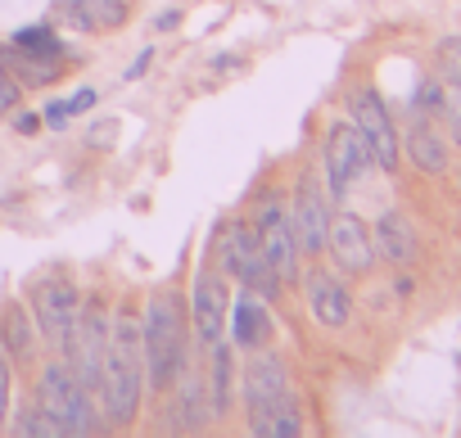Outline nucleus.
<instances>
[{
    "label": "nucleus",
    "instance_id": "obj_1",
    "mask_svg": "<svg viewBox=\"0 0 461 438\" xmlns=\"http://www.w3.org/2000/svg\"><path fill=\"white\" fill-rule=\"evenodd\" d=\"M95 393L104 398V411L113 416V425L136 420L140 393H145V348H140L136 303H122L109 312V348H104V371H100Z\"/></svg>",
    "mask_w": 461,
    "mask_h": 438
},
{
    "label": "nucleus",
    "instance_id": "obj_2",
    "mask_svg": "<svg viewBox=\"0 0 461 438\" xmlns=\"http://www.w3.org/2000/svg\"><path fill=\"white\" fill-rule=\"evenodd\" d=\"M240 398L249 411V434H258V438H299L303 434L299 398H294L290 371L276 353L258 348V357L240 375Z\"/></svg>",
    "mask_w": 461,
    "mask_h": 438
},
{
    "label": "nucleus",
    "instance_id": "obj_3",
    "mask_svg": "<svg viewBox=\"0 0 461 438\" xmlns=\"http://www.w3.org/2000/svg\"><path fill=\"white\" fill-rule=\"evenodd\" d=\"M140 348H145V380L149 389L167 393L176 375L185 371V299L172 285H158L145 303L140 321Z\"/></svg>",
    "mask_w": 461,
    "mask_h": 438
},
{
    "label": "nucleus",
    "instance_id": "obj_4",
    "mask_svg": "<svg viewBox=\"0 0 461 438\" xmlns=\"http://www.w3.org/2000/svg\"><path fill=\"white\" fill-rule=\"evenodd\" d=\"M37 402L50 411V420H59L64 434H95L100 429V416H95V402H91V389L77 380L73 366L64 362H50L37 380Z\"/></svg>",
    "mask_w": 461,
    "mask_h": 438
},
{
    "label": "nucleus",
    "instance_id": "obj_5",
    "mask_svg": "<svg viewBox=\"0 0 461 438\" xmlns=\"http://www.w3.org/2000/svg\"><path fill=\"white\" fill-rule=\"evenodd\" d=\"M28 299H32V317H37V330H41L46 348H50L55 357H68L73 330H77V308H82L77 285L55 272V276H41V281L28 290Z\"/></svg>",
    "mask_w": 461,
    "mask_h": 438
},
{
    "label": "nucleus",
    "instance_id": "obj_6",
    "mask_svg": "<svg viewBox=\"0 0 461 438\" xmlns=\"http://www.w3.org/2000/svg\"><path fill=\"white\" fill-rule=\"evenodd\" d=\"M217 267L230 281H240L245 290L263 294V299H276V290H281V281L272 276V267L263 258V245H258L254 222H230L226 236H217Z\"/></svg>",
    "mask_w": 461,
    "mask_h": 438
},
{
    "label": "nucleus",
    "instance_id": "obj_7",
    "mask_svg": "<svg viewBox=\"0 0 461 438\" xmlns=\"http://www.w3.org/2000/svg\"><path fill=\"white\" fill-rule=\"evenodd\" d=\"M254 231H258V245H263V258H267L272 276L281 285L299 281V240H294L281 190H263V199L254 208Z\"/></svg>",
    "mask_w": 461,
    "mask_h": 438
},
{
    "label": "nucleus",
    "instance_id": "obj_8",
    "mask_svg": "<svg viewBox=\"0 0 461 438\" xmlns=\"http://www.w3.org/2000/svg\"><path fill=\"white\" fill-rule=\"evenodd\" d=\"M104 348H109V308L104 299H82L77 308V330H73V348H68V366L77 371V380L95 393L100 389V371H104Z\"/></svg>",
    "mask_w": 461,
    "mask_h": 438
},
{
    "label": "nucleus",
    "instance_id": "obj_9",
    "mask_svg": "<svg viewBox=\"0 0 461 438\" xmlns=\"http://www.w3.org/2000/svg\"><path fill=\"white\" fill-rule=\"evenodd\" d=\"M348 113H353V127L362 131V140L371 149V163L384 167V172H393L402 145H398V131H393V118H389L384 100L371 86H353L348 91Z\"/></svg>",
    "mask_w": 461,
    "mask_h": 438
},
{
    "label": "nucleus",
    "instance_id": "obj_10",
    "mask_svg": "<svg viewBox=\"0 0 461 438\" xmlns=\"http://www.w3.org/2000/svg\"><path fill=\"white\" fill-rule=\"evenodd\" d=\"M371 167V149L362 140V131L348 122H335L326 136V181H330V199H344Z\"/></svg>",
    "mask_w": 461,
    "mask_h": 438
},
{
    "label": "nucleus",
    "instance_id": "obj_11",
    "mask_svg": "<svg viewBox=\"0 0 461 438\" xmlns=\"http://www.w3.org/2000/svg\"><path fill=\"white\" fill-rule=\"evenodd\" d=\"M290 227H294L299 254L317 258V254L326 249V231H330V194L321 190L317 172H303V176H299L294 208H290Z\"/></svg>",
    "mask_w": 461,
    "mask_h": 438
},
{
    "label": "nucleus",
    "instance_id": "obj_12",
    "mask_svg": "<svg viewBox=\"0 0 461 438\" xmlns=\"http://www.w3.org/2000/svg\"><path fill=\"white\" fill-rule=\"evenodd\" d=\"M226 312H230V299H226L221 267H212V240H208V254H203V267H199L194 294H190V317H194V335H199L203 348H212V344L221 339Z\"/></svg>",
    "mask_w": 461,
    "mask_h": 438
},
{
    "label": "nucleus",
    "instance_id": "obj_13",
    "mask_svg": "<svg viewBox=\"0 0 461 438\" xmlns=\"http://www.w3.org/2000/svg\"><path fill=\"white\" fill-rule=\"evenodd\" d=\"M326 249L335 258L339 272L348 276H366L375 263V245H371V227L353 212H335L330 217V231H326Z\"/></svg>",
    "mask_w": 461,
    "mask_h": 438
},
{
    "label": "nucleus",
    "instance_id": "obj_14",
    "mask_svg": "<svg viewBox=\"0 0 461 438\" xmlns=\"http://www.w3.org/2000/svg\"><path fill=\"white\" fill-rule=\"evenodd\" d=\"M226 317H230V344H240L245 353H258V348L272 344V312H267L263 294H254V290L240 285V294L230 299V312Z\"/></svg>",
    "mask_w": 461,
    "mask_h": 438
},
{
    "label": "nucleus",
    "instance_id": "obj_15",
    "mask_svg": "<svg viewBox=\"0 0 461 438\" xmlns=\"http://www.w3.org/2000/svg\"><path fill=\"white\" fill-rule=\"evenodd\" d=\"M208 420H212V411H208L203 375L181 371V375H176V398H172L167 411H163V429H167V434H194V429H203Z\"/></svg>",
    "mask_w": 461,
    "mask_h": 438
},
{
    "label": "nucleus",
    "instance_id": "obj_16",
    "mask_svg": "<svg viewBox=\"0 0 461 438\" xmlns=\"http://www.w3.org/2000/svg\"><path fill=\"white\" fill-rule=\"evenodd\" d=\"M303 294H308V312H312V321L317 326H348V317H353V299H348V290L339 285V276L335 272H321V267H312L308 276H303Z\"/></svg>",
    "mask_w": 461,
    "mask_h": 438
},
{
    "label": "nucleus",
    "instance_id": "obj_17",
    "mask_svg": "<svg viewBox=\"0 0 461 438\" xmlns=\"http://www.w3.org/2000/svg\"><path fill=\"white\" fill-rule=\"evenodd\" d=\"M59 14L77 32H118L131 19V0H59Z\"/></svg>",
    "mask_w": 461,
    "mask_h": 438
},
{
    "label": "nucleus",
    "instance_id": "obj_18",
    "mask_svg": "<svg viewBox=\"0 0 461 438\" xmlns=\"http://www.w3.org/2000/svg\"><path fill=\"white\" fill-rule=\"evenodd\" d=\"M371 245H375L393 267L416 263V231H411V222H407L402 212H384V217H380L375 231H371Z\"/></svg>",
    "mask_w": 461,
    "mask_h": 438
},
{
    "label": "nucleus",
    "instance_id": "obj_19",
    "mask_svg": "<svg viewBox=\"0 0 461 438\" xmlns=\"http://www.w3.org/2000/svg\"><path fill=\"white\" fill-rule=\"evenodd\" d=\"M208 353H212V371H208L203 389H208V411H212V420H221V416L230 411V402H236V371H230V344H226V339H217Z\"/></svg>",
    "mask_w": 461,
    "mask_h": 438
},
{
    "label": "nucleus",
    "instance_id": "obj_20",
    "mask_svg": "<svg viewBox=\"0 0 461 438\" xmlns=\"http://www.w3.org/2000/svg\"><path fill=\"white\" fill-rule=\"evenodd\" d=\"M0 59H5V68L19 77V86H50V82H59V73H64V59L28 55V50H19L14 41L0 46Z\"/></svg>",
    "mask_w": 461,
    "mask_h": 438
},
{
    "label": "nucleus",
    "instance_id": "obj_21",
    "mask_svg": "<svg viewBox=\"0 0 461 438\" xmlns=\"http://www.w3.org/2000/svg\"><path fill=\"white\" fill-rule=\"evenodd\" d=\"M407 154H411V163H416L420 172H429V176H438V172L447 167V140H443L425 118H416V122L407 127Z\"/></svg>",
    "mask_w": 461,
    "mask_h": 438
},
{
    "label": "nucleus",
    "instance_id": "obj_22",
    "mask_svg": "<svg viewBox=\"0 0 461 438\" xmlns=\"http://www.w3.org/2000/svg\"><path fill=\"white\" fill-rule=\"evenodd\" d=\"M0 348H5V357H10V362L32 366L37 344H32V321H28V312H23V308H10V312H5V321H0Z\"/></svg>",
    "mask_w": 461,
    "mask_h": 438
},
{
    "label": "nucleus",
    "instance_id": "obj_23",
    "mask_svg": "<svg viewBox=\"0 0 461 438\" xmlns=\"http://www.w3.org/2000/svg\"><path fill=\"white\" fill-rule=\"evenodd\" d=\"M14 434H23V438H64L59 420H50V411H46L41 402H32V407H23V411H19Z\"/></svg>",
    "mask_w": 461,
    "mask_h": 438
},
{
    "label": "nucleus",
    "instance_id": "obj_24",
    "mask_svg": "<svg viewBox=\"0 0 461 438\" xmlns=\"http://www.w3.org/2000/svg\"><path fill=\"white\" fill-rule=\"evenodd\" d=\"M14 46L28 50V55H41V59H64V41L50 28H19L14 32Z\"/></svg>",
    "mask_w": 461,
    "mask_h": 438
},
{
    "label": "nucleus",
    "instance_id": "obj_25",
    "mask_svg": "<svg viewBox=\"0 0 461 438\" xmlns=\"http://www.w3.org/2000/svg\"><path fill=\"white\" fill-rule=\"evenodd\" d=\"M434 64H438V77L447 86H461V37H443L434 50Z\"/></svg>",
    "mask_w": 461,
    "mask_h": 438
},
{
    "label": "nucleus",
    "instance_id": "obj_26",
    "mask_svg": "<svg viewBox=\"0 0 461 438\" xmlns=\"http://www.w3.org/2000/svg\"><path fill=\"white\" fill-rule=\"evenodd\" d=\"M19 100H23V86H19V77L5 68V59H0V118L14 113V109H19Z\"/></svg>",
    "mask_w": 461,
    "mask_h": 438
},
{
    "label": "nucleus",
    "instance_id": "obj_27",
    "mask_svg": "<svg viewBox=\"0 0 461 438\" xmlns=\"http://www.w3.org/2000/svg\"><path fill=\"white\" fill-rule=\"evenodd\" d=\"M10 393H14V375H10L5 348H0V425H5V416H10Z\"/></svg>",
    "mask_w": 461,
    "mask_h": 438
},
{
    "label": "nucleus",
    "instance_id": "obj_28",
    "mask_svg": "<svg viewBox=\"0 0 461 438\" xmlns=\"http://www.w3.org/2000/svg\"><path fill=\"white\" fill-rule=\"evenodd\" d=\"M41 122L64 127V122H68V100H50V104H46V113H41Z\"/></svg>",
    "mask_w": 461,
    "mask_h": 438
},
{
    "label": "nucleus",
    "instance_id": "obj_29",
    "mask_svg": "<svg viewBox=\"0 0 461 438\" xmlns=\"http://www.w3.org/2000/svg\"><path fill=\"white\" fill-rule=\"evenodd\" d=\"M91 104H95V91H91V86H82V91H77V95L68 100V118H77V113H86Z\"/></svg>",
    "mask_w": 461,
    "mask_h": 438
},
{
    "label": "nucleus",
    "instance_id": "obj_30",
    "mask_svg": "<svg viewBox=\"0 0 461 438\" xmlns=\"http://www.w3.org/2000/svg\"><path fill=\"white\" fill-rule=\"evenodd\" d=\"M149 64H154V50H140V55L131 59V68H127V82H136V77H145V73H149Z\"/></svg>",
    "mask_w": 461,
    "mask_h": 438
},
{
    "label": "nucleus",
    "instance_id": "obj_31",
    "mask_svg": "<svg viewBox=\"0 0 461 438\" xmlns=\"http://www.w3.org/2000/svg\"><path fill=\"white\" fill-rule=\"evenodd\" d=\"M416 104H420V109H425V104H429V109H438V104H443L438 82H425V86H420V95H416Z\"/></svg>",
    "mask_w": 461,
    "mask_h": 438
},
{
    "label": "nucleus",
    "instance_id": "obj_32",
    "mask_svg": "<svg viewBox=\"0 0 461 438\" xmlns=\"http://www.w3.org/2000/svg\"><path fill=\"white\" fill-rule=\"evenodd\" d=\"M14 131H19V136H37V131H41V113H19V118H14Z\"/></svg>",
    "mask_w": 461,
    "mask_h": 438
},
{
    "label": "nucleus",
    "instance_id": "obj_33",
    "mask_svg": "<svg viewBox=\"0 0 461 438\" xmlns=\"http://www.w3.org/2000/svg\"><path fill=\"white\" fill-rule=\"evenodd\" d=\"M176 23H181V10H163L158 14V32H172Z\"/></svg>",
    "mask_w": 461,
    "mask_h": 438
},
{
    "label": "nucleus",
    "instance_id": "obj_34",
    "mask_svg": "<svg viewBox=\"0 0 461 438\" xmlns=\"http://www.w3.org/2000/svg\"><path fill=\"white\" fill-rule=\"evenodd\" d=\"M456 185H461V176H456Z\"/></svg>",
    "mask_w": 461,
    "mask_h": 438
},
{
    "label": "nucleus",
    "instance_id": "obj_35",
    "mask_svg": "<svg viewBox=\"0 0 461 438\" xmlns=\"http://www.w3.org/2000/svg\"><path fill=\"white\" fill-rule=\"evenodd\" d=\"M456 127H461V122H456ZM456 136H461V131H456Z\"/></svg>",
    "mask_w": 461,
    "mask_h": 438
}]
</instances>
